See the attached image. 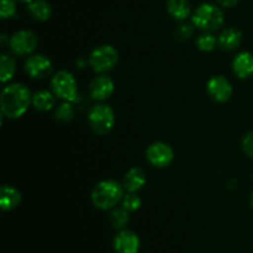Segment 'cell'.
<instances>
[{"instance_id":"6da1fadb","label":"cell","mask_w":253,"mask_h":253,"mask_svg":"<svg viewBox=\"0 0 253 253\" xmlns=\"http://www.w3.org/2000/svg\"><path fill=\"white\" fill-rule=\"evenodd\" d=\"M32 104L31 91L25 84L14 83L5 86L0 96V108L2 116L19 119L24 115Z\"/></svg>"},{"instance_id":"7a4b0ae2","label":"cell","mask_w":253,"mask_h":253,"mask_svg":"<svg viewBox=\"0 0 253 253\" xmlns=\"http://www.w3.org/2000/svg\"><path fill=\"white\" fill-rule=\"evenodd\" d=\"M123 184L114 179H105L99 182L91 192V202L100 210L114 209L119 203L123 202L125 195Z\"/></svg>"},{"instance_id":"3957f363","label":"cell","mask_w":253,"mask_h":253,"mask_svg":"<svg viewBox=\"0 0 253 253\" xmlns=\"http://www.w3.org/2000/svg\"><path fill=\"white\" fill-rule=\"evenodd\" d=\"M225 16L222 10L217 5L204 2L194 11L192 22L195 27L204 32L217 31L224 25Z\"/></svg>"},{"instance_id":"277c9868","label":"cell","mask_w":253,"mask_h":253,"mask_svg":"<svg viewBox=\"0 0 253 253\" xmlns=\"http://www.w3.org/2000/svg\"><path fill=\"white\" fill-rule=\"evenodd\" d=\"M52 90L56 96L64 101H74L78 100V86L77 81L73 74L69 71H59L53 76L51 82Z\"/></svg>"},{"instance_id":"5b68a950","label":"cell","mask_w":253,"mask_h":253,"mask_svg":"<svg viewBox=\"0 0 253 253\" xmlns=\"http://www.w3.org/2000/svg\"><path fill=\"white\" fill-rule=\"evenodd\" d=\"M88 120L93 131L98 135H106L110 132L116 123L115 113L106 104L94 105L89 111Z\"/></svg>"},{"instance_id":"8992f818","label":"cell","mask_w":253,"mask_h":253,"mask_svg":"<svg viewBox=\"0 0 253 253\" xmlns=\"http://www.w3.org/2000/svg\"><path fill=\"white\" fill-rule=\"evenodd\" d=\"M119 52L110 44H103L94 49L89 56V64L98 73H106L116 67Z\"/></svg>"},{"instance_id":"52a82bcc","label":"cell","mask_w":253,"mask_h":253,"mask_svg":"<svg viewBox=\"0 0 253 253\" xmlns=\"http://www.w3.org/2000/svg\"><path fill=\"white\" fill-rule=\"evenodd\" d=\"M37 44L39 39L36 34L30 30H20L9 40L10 48L17 56H29L36 49Z\"/></svg>"},{"instance_id":"ba28073f","label":"cell","mask_w":253,"mask_h":253,"mask_svg":"<svg viewBox=\"0 0 253 253\" xmlns=\"http://www.w3.org/2000/svg\"><path fill=\"white\" fill-rule=\"evenodd\" d=\"M147 161L156 168H166L174 160V151L168 143L155 142L146 151Z\"/></svg>"},{"instance_id":"9c48e42d","label":"cell","mask_w":253,"mask_h":253,"mask_svg":"<svg viewBox=\"0 0 253 253\" xmlns=\"http://www.w3.org/2000/svg\"><path fill=\"white\" fill-rule=\"evenodd\" d=\"M207 89L212 100L217 101V103H226L234 93L232 84L224 76L211 77L208 82Z\"/></svg>"},{"instance_id":"30bf717a","label":"cell","mask_w":253,"mask_h":253,"mask_svg":"<svg viewBox=\"0 0 253 253\" xmlns=\"http://www.w3.org/2000/svg\"><path fill=\"white\" fill-rule=\"evenodd\" d=\"M25 71L34 79L47 78L52 73V62L43 54H34L25 62Z\"/></svg>"},{"instance_id":"8fae6325","label":"cell","mask_w":253,"mask_h":253,"mask_svg":"<svg viewBox=\"0 0 253 253\" xmlns=\"http://www.w3.org/2000/svg\"><path fill=\"white\" fill-rule=\"evenodd\" d=\"M140 237L131 230H120L114 239V250L116 253H138Z\"/></svg>"},{"instance_id":"7c38bea8","label":"cell","mask_w":253,"mask_h":253,"mask_svg":"<svg viewBox=\"0 0 253 253\" xmlns=\"http://www.w3.org/2000/svg\"><path fill=\"white\" fill-rule=\"evenodd\" d=\"M114 89H115V84L113 79L106 74H100L90 82L89 93L94 100L104 101L113 95Z\"/></svg>"},{"instance_id":"4fadbf2b","label":"cell","mask_w":253,"mask_h":253,"mask_svg":"<svg viewBox=\"0 0 253 253\" xmlns=\"http://www.w3.org/2000/svg\"><path fill=\"white\" fill-rule=\"evenodd\" d=\"M147 183V175L141 167H132L124 177L123 185L126 192L136 193L142 189Z\"/></svg>"},{"instance_id":"5bb4252c","label":"cell","mask_w":253,"mask_h":253,"mask_svg":"<svg viewBox=\"0 0 253 253\" xmlns=\"http://www.w3.org/2000/svg\"><path fill=\"white\" fill-rule=\"evenodd\" d=\"M232 71L239 78L247 79L253 76V54L250 52H240L232 61Z\"/></svg>"},{"instance_id":"9a60e30c","label":"cell","mask_w":253,"mask_h":253,"mask_svg":"<svg viewBox=\"0 0 253 253\" xmlns=\"http://www.w3.org/2000/svg\"><path fill=\"white\" fill-rule=\"evenodd\" d=\"M21 203V193L12 185H2L0 189V208L2 211H11Z\"/></svg>"},{"instance_id":"2e32d148","label":"cell","mask_w":253,"mask_h":253,"mask_svg":"<svg viewBox=\"0 0 253 253\" xmlns=\"http://www.w3.org/2000/svg\"><path fill=\"white\" fill-rule=\"evenodd\" d=\"M242 39H244V35L241 30L236 27H229L220 34L217 44L224 51H234L241 44Z\"/></svg>"},{"instance_id":"e0dca14e","label":"cell","mask_w":253,"mask_h":253,"mask_svg":"<svg viewBox=\"0 0 253 253\" xmlns=\"http://www.w3.org/2000/svg\"><path fill=\"white\" fill-rule=\"evenodd\" d=\"M30 16L36 21H47L52 15V7L46 0H32L27 4Z\"/></svg>"},{"instance_id":"ac0fdd59","label":"cell","mask_w":253,"mask_h":253,"mask_svg":"<svg viewBox=\"0 0 253 253\" xmlns=\"http://www.w3.org/2000/svg\"><path fill=\"white\" fill-rule=\"evenodd\" d=\"M167 11L177 21H184L190 15V4L188 0H168Z\"/></svg>"},{"instance_id":"d6986e66","label":"cell","mask_w":253,"mask_h":253,"mask_svg":"<svg viewBox=\"0 0 253 253\" xmlns=\"http://www.w3.org/2000/svg\"><path fill=\"white\" fill-rule=\"evenodd\" d=\"M54 104H56V98L54 94L48 90H40L32 95V105L36 110L39 111H49L53 109Z\"/></svg>"},{"instance_id":"ffe728a7","label":"cell","mask_w":253,"mask_h":253,"mask_svg":"<svg viewBox=\"0 0 253 253\" xmlns=\"http://www.w3.org/2000/svg\"><path fill=\"white\" fill-rule=\"evenodd\" d=\"M16 72V62L9 54H2L0 58V81L1 83H6Z\"/></svg>"},{"instance_id":"44dd1931","label":"cell","mask_w":253,"mask_h":253,"mask_svg":"<svg viewBox=\"0 0 253 253\" xmlns=\"http://www.w3.org/2000/svg\"><path fill=\"white\" fill-rule=\"evenodd\" d=\"M130 221V216H128V211L125 210L124 208L121 209H115L110 214V222L113 227L118 230H124L126 225Z\"/></svg>"},{"instance_id":"7402d4cb","label":"cell","mask_w":253,"mask_h":253,"mask_svg":"<svg viewBox=\"0 0 253 253\" xmlns=\"http://www.w3.org/2000/svg\"><path fill=\"white\" fill-rule=\"evenodd\" d=\"M217 39L211 32H204L197 40V46L203 52H211L216 47Z\"/></svg>"},{"instance_id":"603a6c76","label":"cell","mask_w":253,"mask_h":253,"mask_svg":"<svg viewBox=\"0 0 253 253\" xmlns=\"http://www.w3.org/2000/svg\"><path fill=\"white\" fill-rule=\"evenodd\" d=\"M121 204H123L124 209L127 210L128 212H132V211H136V210L140 209L142 202H141V198L138 197L136 193L127 192V194L124 195Z\"/></svg>"},{"instance_id":"cb8c5ba5","label":"cell","mask_w":253,"mask_h":253,"mask_svg":"<svg viewBox=\"0 0 253 253\" xmlns=\"http://www.w3.org/2000/svg\"><path fill=\"white\" fill-rule=\"evenodd\" d=\"M74 118V108L71 101H64L57 108L56 119L62 123H68Z\"/></svg>"},{"instance_id":"d4e9b609","label":"cell","mask_w":253,"mask_h":253,"mask_svg":"<svg viewBox=\"0 0 253 253\" xmlns=\"http://www.w3.org/2000/svg\"><path fill=\"white\" fill-rule=\"evenodd\" d=\"M16 0H0V16L2 20L16 15Z\"/></svg>"},{"instance_id":"484cf974","label":"cell","mask_w":253,"mask_h":253,"mask_svg":"<svg viewBox=\"0 0 253 253\" xmlns=\"http://www.w3.org/2000/svg\"><path fill=\"white\" fill-rule=\"evenodd\" d=\"M242 150L250 158L253 160V131L246 133L242 138Z\"/></svg>"},{"instance_id":"4316f807","label":"cell","mask_w":253,"mask_h":253,"mask_svg":"<svg viewBox=\"0 0 253 253\" xmlns=\"http://www.w3.org/2000/svg\"><path fill=\"white\" fill-rule=\"evenodd\" d=\"M193 32H194V25H190V24L182 25V26H179V29L177 30L178 36L183 40L189 39V37L193 35Z\"/></svg>"},{"instance_id":"83f0119b","label":"cell","mask_w":253,"mask_h":253,"mask_svg":"<svg viewBox=\"0 0 253 253\" xmlns=\"http://www.w3.org/2000/svg\"><path fill=\"white\" fill-rule=\"evenodd\" d=\"M217 4L222 7H234L240 2V0H216Z\"/></svg>"},{"instance_id":"f1b7e54d","label":"cell","mask_w":253,"mask_h":253,"mask_svg":"<svg viewBox=\"0 0 253 253\" xmlns=\"http://www.w3.org/2000/svg\"><path fill=\"white\" fill-rule=\"evenodd\" d=\"M250 203H251V207L253 208V192L251 193V198H250Z\"/></svg>"},{"instance_id":"f546056e","label":"cell","mask_w":253,"mask_h":253,"mask_svg":"<svg viewBox=\"0 0 253 253\" xmlns=\"http://www.w3.org/2000/svg\"><path fill=\"white\" fill-rule=\"evenodd\" d=\"M16 1H21V2H27L29 4L30 1H32V0H16Z\"/></svg>"}]
</instances>
